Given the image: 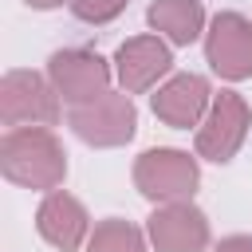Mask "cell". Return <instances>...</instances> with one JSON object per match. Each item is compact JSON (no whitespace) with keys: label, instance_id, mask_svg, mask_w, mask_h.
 Returning <instances> with one entry per match:
<instances>
[{"label":"cell","instance_id":"obj_1","mask_svg":"<svg viewBox=\"0 0 252 252\" xmlns=\"http://www.w3.org/2000/svg\"><path fill=\"white\" fill-rule=\"evenodd\" d=\"M0 173L24 189H59L67 177V150L47 126H16L0 138Z\"/></svg>","mask_w":252,"mask_h":252},{"label":"cell","instance_id":"obj_2","mask_svg":"<svg viewBox=\"0 0 252 252\" xmlns=\"http://www.w3.org/2000/svg\"><path fill=\"white\" fill-rule=\"evenodd\" d=\"M134 185L154 205L193 201V193L201 185V169H197V158H189L185 150L154 146V150L138 154V161H134Z\"/></svg>","mask_w":252,"mask_h":252},{"label":"cell","instance_id":"obj_3","mask_svg":"<svg viewBox=\"0 0 252 252\" xmlns=\"http://www.w3.org/2000/svg\"><path fill=\"white\" fill-rule=\"evenodd\" d=\"M59 102H63L59 91L39 71L16 67V71H4V79H0V118H4L8 130H16V126H55L59 114H63Z\"/></svg>","mask_w":252,"mask_h":252},{"label":"cell","instance_id":"obj_4","mask_svg":"<svg viewBox=\"0 0 252 252\" xmlns=\"http://www.w3.org/2000/svg\"><path fill=\"white\" fill-rule=\"evenodd\" d=\"M47 79L67 106H87V102L110 94L114 67L91 47H63L47 59Z\"/></svg>","mask_w":252,"mask_h":252},{"label":"cell","instance_id":"obj_5","mask_svg":"<svg viewBox=\"0 0 252 252\" xmlns=\"http://www.w3.org/2000/svg\"><path fill=\"white\" fill-rule=\"evenodd\" d=\"M67 126L87 142V146H98V150H110V146H126L138 130V110H134V98L126 91H110L87 106H71L67 110Z\"/></svg>","mask_w":252,"mask_h":252},{"label":"cell","instance_id":"obj_6","mask_svg":"<svg viewBox=\"0 0 252 252\" xmlns=\"http://www.w3.org/2000/svg\"><path fill=\"white\" fill-rule=\"evenodd\" d=\"M248 126H252V110H248L244 94H236V91L213 94V106H209L205 122L197 126V158L217 161V165L232 161L248 138Z\"/></svg>","mask_w":252,"mask_h":252},{"label":"cell","instance_id":"obj_7","mask_svg":"<svg viewBox=\"0 0 252 252\" xmlns=\"http://www.w3.org/2000/svg\"><path fill=\"white\" fill-rule=\"evenodd\" d=\"M205 59L228 83L252 79V20L240 12H217L205 32Z\"/></svg>","mask_w":252,"mask_h":252},{"label":"cell","instance_id":"obj_8","mask_svg":"<svg viewBox=\"0 0 252 252\" xmlns=\"http://www.w3.org/2000/svg\"><path fill=\"white\" fill-rule=\"evenodd\" d=\"M146 236L158 252H205L209 217L193 201H169V205H158L150 213Z\"/></svg>","mask_w":252,"mask_h":252},{"label":"cell","instance_id":"obj_9","mask_svg":"<svg viewBox=\"0 0 252 252\" xmlns=\"http://www.w3.org/2000/svg\"><path fill=\"white\" fill-rule=\"evenodd\" d=\"M169 67H173V51L161 35H134L114 51V79L122 83L126 94H142L158 87V79L169 75Z\"/></svg>","mask_w":252,"mask_h":252},{"label":"cell","instance_id":"obj_10","mask_svg":"<svg viewBox=\"0 0 252 252\" xmlns=\"http://www.w3.org/2000/svg\"><path fill=\"white\" fill-rule=\"evenodd\" d=\"M150 106H154V114H158L165 126L189 130V126H201V122H205V114H209V106H213V87H209L205 75H193V71L169 75V79L158 87V94L150 98Z\"/></svg>","mask_w":252,"mask_h":252},{"label":"cell","instance_id":"obj_11","mask_svg":"<svg viewBox=\"0 0 252 252\" xmlns=\"http://www.w3.org/2000/svg\"><path fill=\"white\" fill-rule=\"evenodd\" d=\"M35 228L59 252H79L91 240V217H87L83 201L75 193H67V189L43 193V201L35 209Z\"/></svg>","mask_w":252,"mask_h":252},{"label":"cell","instance_id":"obj_12","mask_svg":"<svg viewBox=\"0 0 252 252\" xmlns=\"http://www.w3.org/2000/svg\"><path fill=\"white\" fill-rule=\"evenodd\" d=\"M150 28L158 35H165L177 47H189L201 32H205V4L201 0H154L146 12Z\"/></svg>","mask_w":252,"mask_h":252},{"label":"cell","instance_id":"obj_13","mask_svg":"<svg viewBox=\"0 0 252 252\" xmlns=\"http://www.w3.org/2000/svg\"><path fill=\"white\" fill-rule=\"evenodd\" d=\"M87 252H146V232L122 217H106L91 228Z\"/></svg>","mask_w":252,"mask_h":252},{"label":"cell","instance_id":"obj_14","mask_svg":"<svg viewBox=\"0 0 252 252\" xmlns=\"http://www.w3.org/2000/svg\"><path fill=\"white\" fill-rule=\"evenodd\" d=\"M126 4H130V0H71L67 8H71V16L83 20V24H110L114 16L126 12Z\"/></svg>","mask_w":252,"mask_h":252},{"label":"cell","instance_id":"obj_15","mask_svg":"<svg viewBox=\"0 0 252 252\" xmlns=\"http://www.w3.org/2000/svg\"><path fill=\"white\" fill-rule=\"evenodd\" d=\"M217 252H252V236H224Z\"/></svg>","mask_w":252,"mask_h":252},{"label":"cell","instance_id":"obj_16","mask_svg":"<svg viewBox=\"0 0 252 252\" xmlns=\"http://www.w3.org/2000/svg\"><path fill=\"white\" fill-rule=\"evenodd\" d=\"M28 8H39V12H47V8H59V4H71V0H24Z\"/></svg>","mask_w":252,"mask_h":252}]
</instances>
